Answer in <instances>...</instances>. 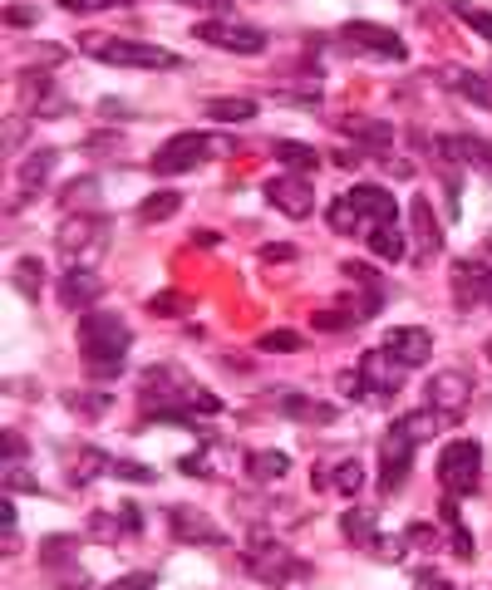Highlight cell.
<instances>
[{"instance_id": "obj_1", "label": "cell", "mask_w": 492, "mask_h": 590, "mask_svg": "<svg viewBox=\"0 0 492 590\" xmlns=\"http://www.w3.org/2000/svg\"><path fill=\"white\" fill-rule=\"evenodd\" d=\"M79 350L89 359L94 379H114L123 369V354L133 350V330L123 325L114 310H89L79 320Z\"/></svg>"}, {"instance_id": "obj_2", "label": "cell", "mask_w": 492, "mask_h": 590, "mask_svg": "<svg viewBox=\"0 0 492 590\" xmlns=\"http://www.w3.org/2000/svg\"><path fill=\"white\" fill-rule=\"evenodd\" d=\"M79 50L94 55L99 64L114 69H178L183 59L163 45H143V40H119V35H79Z\"/></svg>"}, {"instance_id": "obj_3", "label": "cell", "mask_w": 492, "mask_h": 590, "mask_svg": "<svg viewBox=\"0 0 492 590\" xmlns=\"http://www.w3.org/2000/svg\"><path fill=\"white\" fill-rule=\"evenodd\" d=\"M251 551H246V571L256 576V581H271V586H286V581H296V576H306V561H296L276 536H266V531H251V541H246Z\"/></svg>"}, {"instance_id": "obj_4", "label": "cell", "mask_w": 492, "mask_h": 590, "mask_svg": "<svg viewBox=\"0 0 492 590\" xmlns=\"http://www.w3.org/2000/svg\"><path fill=\"white\" fill-rule=\"evenodd\" d=\"M478 477H483V448L473 438H458L438 453V482L448 497H468L478 487Z\"/></svg>"}, {"instance_id": "obj_5", "label": "cell", "mask_w": 492, "mask_h": 590, "mask_svg": "<svg viewBox=\"0 0 492 590\" xmlns=\"http://www.w3.org/2000/svg\"><path fill=\"white\" fill-rule=\"evenodd\" d=\"M104 241H109V222H104L99 212H79V217H64L60 232H55V246H60V256H69L74 266H79V261H94V256L104 251Z\"/></svg>"}, {"instance_id": "obj_6", "label": "cell", "mask_w": 492, "mask_h": 590, "mask_svg": "<svg viewBox=\"0 0 492 590\" xmlns=\"http://www.w3.org/2000/svg\"><path fill=\"white\" fill-rule=\"evenodd\" d=\"M197 40L202 45H217V50H232V55H261L266 50V30L232 20V15H212V20H197Z\"/></svg>"}, {"instance_id": "obj_7", "label": "cell", "mask_w": 492, "mask_h": 590, "mask_svg": "<svg viewBox=\"0 0 492 590\" xmlns=\"http://www.w3.org/2000/svg\"><path fill=\"white\" fill-rule=\"evenodd\" d=\"M414 433L404 428V418H394V428L384 433V443H379V487L384 492H394V487H404V477L414 468Z\"/></svg>"}, {"instance_id": "obj_8", "label": "cell", "mask_w": 492, "mask_h": 590, "mask_svg": "<svg viewBox=\"0 0 492 590\" xmlns=\"http://www.w3.org/2000/svg\"><path fill=\"white\" fill-rule=\"evenodd\" d=\"M266 202L281 212V217H291V222H306L310 212H315V182L306 173H281L266 182Z\"/></svg>"}, {"instance_id": "obj_9", "label": "cell", "mask_w": 492, "mask_h": 590, "mask_svg": "<svg viewBox=\"0 0 492 590\" xmlns=\"http://www.w3.org/2000/svg\"><path fill=\"white\" fill-rule=\"evenodd\" d=\"M340 40L350 45V50H360L369 59H409V45L394 35V30H384V25H374V20H350L345 30H340Z\"/></svg>"}, {"instance_id": "obj_10", "label": "cell", "mask_w": 492, "mask_h": 590, "mask_svg": "<svg viewBox=\"0 0 492 590\" xmlns=\"http://www.w3.org/2000/svg\"><path fill=\"white\" fill-rule=\"evenodd\" d=\"M207 153H212V143H207V133H173L158 153H153V177H173V173H187V168H197V163H207Z\"/></svg>"}, {"instance_id": "obj_11", "label": "cell", "mask_w": 492, "mask_h": 590, "mask_svg": "<svg viewBox=\"0 0 492 590\" xmlns=\"http://www.w3.org/2000/svg\"><path fill=\"white\" fill-rule=\"evenodd\" d=\"M473 404V379L463 369H443L429 379V409L443 418V423H458L463 409Z\"/></svg>"}, {"instance_id": "obj_12", "label": "cell", "mask_w": 492, "mask_h": 590, "mask_svg": "<svg viewBox=\"0 0 492 590\" xmlns=\"http://www.w3.org/2000/svg\"><path fill=\"white\" fill-rule=\"evenodd\" d=\"M355 374H360V384H365V399H394V394L404 389V364L384 350V345L369 350L365 359L355 364Z\"/></svg>"}, {"instance_id": "obj_13", "label": "cell", "mask_w": 492, "mask_h": 590, "mask_svg": "<svg viewBox=\"0 0 492 590\" xmlns=\"http://www.w3.org/2000/svg\"><path fill=\"white\" fill-rule=\"evenodd\" d=\"M138 394H143V404H148V409H153V399H158V409H178V399L187 404V394H192V389L178 379V369H173V364H153V369H143Z\"/></svg>"}, {"instance_id": "obj_14", "label": "cell", "mask_w": 492, "mask_h": 590, "mask_svg": "<svg viewBox=\"0 0 492 590\" xmlns=\"http://www.w3.org/2000/svg\"><path fill=\"white\" fill-rule=\"evenodd\" d=\"M453 295H458V310H473V305H483L492 295V271L483 256L453 266Z\"/></svg>"}, {"instance_id": "obj_15", "label": "cell", "mask_w": 492, "mask_h": 590, "mask_svg": "<svg viewBox=\"0 0 492 590\" xmlns=\"http://www.w3.org/2000/svg\"><path fill=\"white\" fill-rule=\"evenodd\" d=\"M384 350L394 354L404 369H414V364H424L433 354V335L424 325H394V330L384 335Z\"/></svg>"}, {"instance_id": "obj_16", "label": "cell", "mask_w": 492, "mask_h": 590, "mask_svg": "<svg viewBox=\"0 0 492 590\" xmlns=\"http://www.w3.org/2000/svg\"><path fill=\"white\" fill-rule=\"evenodd\" d=\"M409 222H414V261H433L443 251V227L433 222L429 197H414L409 202Z\"/></svg>"}, {"instance_id": "obj_17", "label": "cell", "mask_w": 492, "mask_h": 590, "mask_svg": "<svg viewBox=\"0 0 492 590\" xmlns=\"http://www.w3.org/2000/svg\"><path fill=\"white\" fill-rule=\"evenodd\" d=\"M345 202L355 207V217H365L369 227H379V222H394V217H399V207H394V192H384V187H374V182H360V187H355Z\"/></svg>"}, {"instance_id": "obj_18", "label": "cell", "mask_w": 492, "mask_h": 590, "mask_svg": "<svg viewBox=\"0 0 492 590\" xmlns=\"http://www.w3.org/2000/svg\"><path fill=\"white\" fill-rule=\"evenodd\" d=\"M99 295H104V281H99L89 266H69V271H64V281H60L64 310H89Z\"/></svg>"}, {"instance_id": "obj_19", "label": "cell", "mask_w": 492, "mask_h": 590, "mask_svg": "<svg viewBox=\"0 0 492 590\" xmlns=\"http://www.w3.org/2000/svg\"><path fill=\"white\" fill-rule=\"evenodd\" d=\"M168 522L178 531V541H197V546H222V541H227V531H217L212 517H202V512H192V507H173Z\"/></svg>"}, {"instance_id": "obj_20", "label": "cell", "mask_w": 492, "mask_h": 590, "mask_svg": "<svg viewBox=\"0 0 492 590\" xmlns=\"http://www.w3.org/2000/svg\"><path fill=\"white\" fill-rule=\"evenodd\" d=\"M438 158H448V163H468V168H488L492 173V148L483 138H468V133H448V138H438Z\"/></svg>"}, {"instance_id": "obj_21", "label": "cell", "mask_w": 492, "mask_h": 590, "mask_svg": "<svg viewBox=\"0 0 492 590\" xmlns=\"http://www.w3.org/2000/svg\"><path fill=\"white\" fill-rule=\"evenodd\" d=\"M443 84H448L458 99H468V104H478V109H488L492 114V79L488 74H473V69H443Z\"/></svg>"}, {"instance_id": "obj_22", "label": "cell", "mask_w": 492, "mask_h": 590, "mask_svg": "<svg viewBox=\"0 0 492 590\" xmlns=\"http://www.w3.org/2000/svg\"><path fill=\"white\" fill-rule=\"evenodd\" d=\"M276 409L286 413V418H296V423H335L340 418V409L335 404H320V399H306V394H281L276 399Z\"/></svg>"}, {"instance_id": "obj_23", "label": "cell", "mask_w": 492, "mask_h": 590, "mask_svg": "<svg viewBox=\"0 0 492 590\" xmlns=\"http://www.w3.org/2000/svg\"><path fill=\"white\" fill-rule=\"evenodd\" d=\"M340 531H345L350 546H360V551H379V517H374L369 507H350V512L340 517Z\"/></svg>"}, {"instance_id": "obj_24", "label": "cell", "mask_w": 492, "mask_h": 590, "mask_svg": "<svg viewBox=\"0 0 492 590\" xmlns=\"http://www.w3.org/2000/svg\"><path fill=\"white\" fill-rule=\"evenodd\" d=\"M55 163H60V153H55V148H40V153H30V158L20 163V197H35V192L50 182Z\"/></svg>"}, {"instance_id": "obj_25", "label": "cell", "mask_w": 492, "mask_h": 590, "mask_svg": "<svg viewBox=\"0 0 492 590\" xmlns=\"http://www.w3.org/2000/svg\"><path fill=\"white\" fill-rule=\"evenodd\" d=\"M369 251H374L384 266L404 261V256H409V241H404V232H399V222H379V227H369Z\"/></svg>"}, {"instance_id": "obj_26", "label": "cell", "mask_w": 492, "mask_h": 590, "mask_svg": "<svg viewBox=\"0 0 492 590\" xmlns=\"http://www.w3.org/2000/svg\"><path fill=\"white\" fill-rule=\"evenodd\" d=\"M345 133H350L360 148H374V153H389V148H394V128L379 123V118H345Z\"/></svg>"}, {"instance_id": "obj_27", "label": "cell", "mask_w": 492, "mask_h": 590, "mask_svg": "<svg viewBox=\"0 0 492 590\" xmlns=\"http://www.w3.org/2000/svg\"><path fill=\"white\" fill-rule=\"evenodd\" d=\"M271 153H276V163H286L291 173H315V168H320V153H315L310 143H296V138H276Z\"/></svg>"}, {"instance_id": "obj_28", "label": "cell", "mask_w": 492, "mask_h": 590, "mask_svg": "<svg viewBox=\"0 0 492 590\" xmlns=\"http://www.w3.org/2000/svg\"><path fill=\"white\" fill-rule=\"evenodd\" d=\"M246 472H251V482H281L291 472V458L271 453V448H256V453H246Z\"/></svg>"}, {"instance_id": "obj_29", "label": "cell", "mask_w": 492, "mask_h": 590, "mask_svg": "<svg viewBox=\"0 0 492 590\" xmlns=\"http://www.w3.org/2000/svg\"><path fill=\"white\" fill-rule=\"evenodd\" d=\"M109 468H114V463H109V458H104L99 448H79V458H69L64 477H69L74 487H89V482H94L99 472H109Z\"/></svg>"}, {"instance_id": "obj_30", "label": "cell", "mask_w": 492, "mask_h": 590, "mask_svg": "<svg viewBox=\"0 0 492 590\" xmlns=\"http://www.w3.org/2000/svg\"><path fill=\"white\" fill-rule=\"evenodd\" d=\"M74 556H79V541L74 536H45L40 541V561L50 571H74Z\"/></svg>"}, {"instance_id": "obj_31", "label": "cell", "mask_w": 492, "mask_h": 590, "mask_svg": "<svg viewBox=\"0 0 492 590\" xmlns=\"http://www.w3.org/2000/svg\"><path fill=\"white\" fill-rule=\"evenodd\" d=\"M10 286L25 295V300H35V295H40V286H45V266H40L35 256H20V261H15V271H10Z\"/></svg>"}, {"instance_id": "obj_32", "label": "cell", "mask_w": 492, "mask_h": 590, "mask_svg": "<svg viewBox=\"0 0 492 590\" xmlns=\"http://www.w3.org/2000/svg\"><path fill=\"white\" fill-rule=\"evenodd\" d=\"M256 99H207V118H217V123H246V118H256Z\"/></svg>"}, {"instance_id": "obj_33", "label": "cell", "mask_w": 492, "mask_h": 590, "mask_svg": "<svg viewBox=\"0 0 492 590\" xmlns=\"http://www.w3.org/2000/svg\"><path fill=\"white\" fill-rule=\"evenodd\" d=\"M178 207H183V197H178V192H153V197H143V207H138V222L158 227V222H168Z\"/></svg>"}, {"instance_id": "obj_34", "label": "cell", "mask_w": 492, "mask_h": 590, "mask_svg": "<svg viewBox=\"0 0 492 590\" xmlns=\"http://www.w3.org/2000/svg\"><path fill=\"white\" fill-rule=\"evenodd\" d=\"M448 10H453L468 30H478V35L492 45V10H478V5H468V0H448Z\"/></svg>"}, {"instance_id": "obj_35", "label": "cell", "mask_w": 492, "mask_h": 590, "mask_svg": "<svg viewBox=\"0 0 492 590\" xmlns=\"http://www.w3.org/2000/svg\"><path fill=\"white\" fill-rule=\"evenodd\" d=\"M64 404H69V409H79L84 418H104V413L114 409V399H109V394H84V389H69V394H64Z\"/></svg>"}, {"instance_id": "obj_36", "label": "cell", "mask_w": 492, "mask_h": 590, "mask_svg": "<svg viewBox=\"0 0 492 590\" xmlns=\"http://www.w3.org/2000/svg\"><path fill=\"white\" fill-rule=\"evenodd\" d=\"M40 99H50V84H45V74L30 64V69L20 74V104H25V109H40Z\"/></svg>"}, {"instance_id": "obj_37", "label": "cell", "mask_w": 492, "mask_h": 590, "mask_svg": "<svg viewBox=\"0 0 492 590\" xmlns=\"http://www.w3.org/2000/svg\"><path fill=\"white\" fill-rule=\"evenodd\" d=\"M330 482H335V492H345V497H355V492L365 487V468H360L355 458H345L340 468L330 472Z\"/></svg>"}, {"instance_id": "obj_38", "label": "cell", "mask_w": 492, "mask_h": 590, "mask_svg": "<svg viewBox=\"0 0 492 590\" xmlns=\"http://www.w3.org/2000/svg\"><path fill=\"white\" fill-rule=\"evenodd\" d=\"M256 345H261L266 354H296V350H306V340H301L296 330H271V335H261Z\"/></svg>"}, {"instance_id": "obj_39", "label": "cell", "mask_w": 492, "mask_h": 590, "mask_svg": "<svg viewBox=\"0 0 492 590\" xmlns=\"http://www.w3.org/2000/svg\"><path fill=\"white\" fill-rule=\"evenodd\" d=\"M148 310H153V315H183V310H192V300H187L183 291H163L148 300Z\"/></svg>"}, {"instance_id": "obj_40", "label": "cell", "mask_w": 492, "mask_h": 590, "mask_svg": "<svg viewBox=\"0 0 492 590\" xmlns=\"http://www.w3.org/2000/svg\"><path fill=\"white\" fill-rule=\"evenodd\" d=\"M0 487H5V492H40V482H35L30 472L20 468V463H10V468H5V477H0Z\"/></svg>"}, {"instance_id": "obj_41", "label": "cell", "mask_w": 492, "mask_h": 590, "mask_svg": "<svg viewBox=\"0 0 492 590\" xmlns=\"http://www.w3.org/2000/svg\"><path fill=\"white\" fill-rule=\"evenodd\" d=\"M0 20H5L10 30H30V25L40 20V10H35V5H5V10H0Z\"/></svg>"}, {"instance_id": "obj_42", "label": "cell", "mask_w": 492, "mask_h": 590, "mask_svg": "<svg viewBox=\"0 0 492 590\" xmlns=\"http://www.w3.org/2000/svg\"><path fill=\"white\" fill-rule=\"evenodd\" d=\"M99 202V182H74L69 192H64V207L74 212V207H94Z\"/></svg>"}, {"instance_id": "obj_43", "label": "cell", "mask_w": 492, "mask_h": 590, "mask_svg": "<svg viewBox=\"0 0 492 590\" xmlns=\"http://www.w3.org/2000/svg\"><path fill=\"white\" fill-rule=\"evenodd\" d=\"M315 330H355V320L340 310V305H330V310H315V320H310Z\"/></svg>"}, {"instance_id": "obj_44", "label": "cell", "mask_w": 492, "mask_h": 590, "mask_svg": "<svg viewBox=\"0 0 492 590\" xmlns=\"http://www.w3.org/2000/svg\"><path fill=\"white\" fill-rule=\"evenodd\" d=\"M350 212H355V207H350V202L340 197V202L330 207V232H340V236H350V232H355V217H350Z\"/></svg>"}, {"instance_id": "obj_45", "label": "cell", "mask_w": 492, "mask_h": 590, "mask_svg": "<svg viewBox=\"0 0 492 590\" xmlns=\"http://www.w3.org/2000/svg\"><path fill=\"white\" fill-rule=\"evenodd\" d=\"M261 261H266V266H291V261H296V246H291V241H271V246L261 251Z\"/></svg>"}, {"instance_id": "obj_46", "label": "cell", "mask_w": 492, "mask_h": 590, "mask_svg": "<svg viewBox=\"0 0 492 590\" xmlns=\"http://www.w3.org/2000/svg\"><path fill=\"white\" fill-rule=\"evenodd\" d=\"M158 586V571H133V576H119L109 590H153Z\"/></svg>"}, {"instance_id": "obj_47", "label": "cell", "mask_w": 492, "mask_h": 590, "mask_svg": "<svg viewBox=\"0 0 492 590\" xmlns=\"http://www.w3.org/2000/svg\"><path fill=\"white\" fill-rule=\"evenodd\" d=\"M0 448H5V463H20V458H25V438H20L15 428L0 433Z\"/></svg>"}, {"instance_id": "obj_48", "label": "cell", "mask_w": 492, "mask_h": 590, "mask_svg": "<svg viewBox=\"0 0 492 590\" xmlns=\"http://www.w3.org/2000/svg\"><path fill=\"white\" fill-rule=\"evenodd\" d=\"M64 10H74V15H94V10H109V5H128V0H60Z\"/></svg>"}, {"instance_id": "obj_49", "label": "cell", "mask_w": 492, "mask_h": 590, "mask_svg": "<svg viewBox=\"0 0 492 590\" xmlns=\"http://www.w3.org/2000/svg\"><path fill=\"white\" fill-rule=\"evenodd\" d=\"M89 527L99 531L104 541H114V536H119V517H114V512H94V517H89Z\"/></svg>"}, {"instance_id": "obj_50", "label": "cell", "mask_w": 492, "mask_h": 590, "mask_svg": "<svg viewBox=\"0 0 492 590\" xmlns=\"http://www.w3.org/2000/svg\"><path fill=\"white\" fill-rule=\"evenodd\" d=\"M20 133H25V123L20 118H5V153H20V143H25Z\"/></svg>"}, {"instance_id": "obj_51", "label": "cell", "mask_w": 492, "mask_h": 590, "mask_svg": "<svg viewBox=\"0 0 492 590\" xmlns=\"http://www.w3.org/2000/svg\"><path fill=\"white\" fill-rule=\"evenodd\" d=\"M109 472H119V477H128V482H153V472L138 468V463H114Z\"/></svg>"}, {"instance_id": "obj_52", "label": "cell", "mask_w": 492, "mask_h": 590, "mask_svg": "<svg viewBox=\"0 0 492 590\" xmlns=\"http://www.w3.org/2000/svg\"><path fill=\"white\" fill-rule=\"evenodd\" d=\"M414 590H453L443 576H433V571H414Z\"/></svg>"}, {"instance_id": "obj_53", "label": "cell", "mask_w": 492, "mask_h": 590, "mask_svg": "<svg viewBox=\"0 0 492 590\" xmlns=\"http://www.w3.org/2000/svg\"><path fill=\"white\" fill-rule=\"evenodd\" d=\"M183 472L187 477H207V463L202 458H183Z\"/></svg>"}, {"instance_id": "obj_54", "label": "cell", "mask_w": 492, "mask_h": 590, "mask_svg": "<svg viewBox=\"0 0 492 590\" xmlns=\"http://www.w3.org/2000/svg\"><path fill=\"white\" fill-rule=\"evenodd\" d=\"M192 5H207V10H227L232 0H192Z\"/></svg>"}, {"instance_id": "obj_55", "label": "cell", "mask_w": 492, "mask_h": 590, "mask_svg": "<svg viewBox=\"0 0 492 590\" xmlns=\"http://www.w3.org/2000/svg\"><path fill=\"white\" fill-rule=\"evenodd\" d=\"M488 359H492V340H488Z\"/></svg>"}]
</instances>
